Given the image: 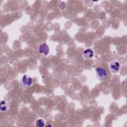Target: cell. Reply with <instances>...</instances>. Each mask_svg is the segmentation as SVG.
<instances>
[{
    "mask_svg": "<svg viewBox=\"0 0 127 127\" xmlns=\"http://www.w3.org/2000/svg\"><path fill=\"white\" fill-rule=\"evenodd\" d=\"M96 74L97 78L100 81L105 80L107 76L106 69L102 67H97L96 68Z\"/></svg>",
    "mask_w": 127,
    "mask_h": 127,
    "instance_id": "1",
    "label": "cell"
},
{
    "mask_svg": "<svg viewBox=\"0 0 127 127\" xmlns=\"http://www.w3.org/2000/svg\"><path fill=\"white\" fill-rule=\"evenodd\" d=\"M32 83H33V79L29 76L26 74H25L22 76L21 79V83L24 86H25V87L30 86V85H32Z\"/></svg>",
    "mask_w": 127,
    "mask_h": 127,
    "instance_id": "2",
    "label": "cell"
},
{
    "mask_svg": "<svg viewBox=\"0 0 127 127\" xmlns=\"http://www.w3.org/2000/svg\"><path fill=\"white\" fill-rule=\"evenodd\" d=\"M110 68L114 73H117L121 69V65L118 61L112 62L110 64Z\"/></svg>",
    "mask_w": 127,
    "mask_h": 127,
    "instance_id": "3",
    "label": "cell"
},
{
    "mask_svg": "<svg viewBox=\"0 0 127 127\" xmlns=\"http://www.w3.org/2000/svg\"><path fill=\"white\" fill-rule=\"evenodd\" d=\"M49 47L48 45H47L46 43L42 44L39 46L38 52L40 53H43L45 55H47L49 53Z\"/></svg>",
    "mask_w": 127,
    "mask_h": 127,
    "instance_id": "4",
    "label": "cell"
},
{
    "mask_svg": "<svg viewBox=\"0 0 127 127\" xmlns=\"http://www.w3.org/2000/svg\"><path fill=\"white\" fill-rule=\"evenodd\" d=\"M94 55V52L92 49H87L84 51L83 52V56L86 59H90L93 57Z\"/></svg>",
    "mask_w": 127,
    "mask_h": 127,
    "instance_id": "5",
    "label": "cell"
},
{
    "mask_svg": "<svg viewBox=\"0 0 127 127\" xmlns=\"http://www.w3.org/2000/svg\"><path fill=\"white\" fill-rule=\"evenodd\" d=\"M0 109L1 111H5L8 108V103L6 101L3 100H1L0 101Z\"/></svg>",
    "mask_w": 127,
    "mask_h": 127,
    "instance_id": "6",
    "label": "cell"
},
{
    "mask_svg": "<svg viewBox=\"0 0 127 127\" xmlns=\"http://www.w3.org/2000/svg\"><path fill=\"white\" fill-rule=\"evenodd\" d=\"M36 126L38 127H43L45 126V122L42 119H38L36 121Z\"/></svg>",
    "mask_w": 127,
    "mask_h": 127,
    "instance_id": "7",
    "label": "cell"
}]
</instances>
